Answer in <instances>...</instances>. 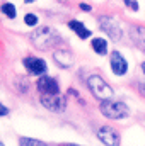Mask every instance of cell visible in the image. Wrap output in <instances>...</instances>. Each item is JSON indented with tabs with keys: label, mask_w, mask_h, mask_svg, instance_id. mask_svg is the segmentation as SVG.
<instances>
[{
	"label": "cell",
	"mask_w": 145,
	"mask_h": 146,
	"mask_svg": "<svg viewBox=\"0 0 145 146\" xmlns=\"http://www.w3.org/2000/svg\"><path fill=\"white\" fill-rule=\"evenodd\" d=\"M29 41L36 46L38 49L46 51V49H50V48H55L62 39H60L58 33H56L55 29H51V27H48V26H43V27H39V29L33 31V33L29 34Z\"/></svg>",
	"instance_id": "1"
},
{
	"label": "cell",
	"mask_w": 145,
	"mask_h": 146,
	"mask_svg": "<svg viewBox=\"0 0 145 146\" xmlns=\"http://www.w3.org/2000/svg\"><path fill=\"white\" fill-rule=\"evenodd\" d=\"M99 110L103 115H106L108 119H126L130 115V109L125 102H119V100H106V102H101Z\"/></svg>",
	"instance_id": "2"
},
{
	"label": "cell",
	"mask_w": 145,
	"mask_h": 146,
	"mask_svg": "<svg viewBox=\"0 0 145 146\" xmlns=\"http://www.w3.org/2000/svg\"><path fill=\"white\" fill-rule=\"evenodd\" d=\"M87 85H89L92 95L97 97V99L103 100V102H106V100H109V99L113 97V88L109 87L99 75H91L89 80H87Z\"/></svg>",
	"instance_id": "3"
},
{
	"label": "cell",
	"mask_w": 145,
	"mask_h": 146,
	"mask_svg": "<svg viewBox=\"0 0 145 146\" xmlns=\"http://www.w3.org/2000/svg\"><path fill=\"white\" fill-rule=\"evenodd\" d=\"M36 87H38V90L41 92V95H58L60 94V87H58L56 80H53L48 75H43V76L38 78Z\"/></svg>",
	"instance_id": "4"
},
{
	"label": "cell",
	"mask_w": 145,
	"mask_h": 146,
	"mask_svg": "<svg viewBox=\"0 0 145 146\" xmlns=\"http://www.w3.org/2000/svg\"><path fill=\"white\" fill-rule=\"evenodd\" d=\"M99 26H101V29L108 34L111 39H114V41H118V39H121V27H119V24L113 19V17H99Z\"/></svg>",
	"instance_id": "5"
},
{
	"label": "cell",
	"mask_w": 145,
	"mask_h": 146,
	"mask_svg": "<svg viewBox=\"0 0 145 146\" xmlns=\"http://www.w3.org/2000/svg\"><path fill=\"white\" fill-rule=\"evenodd\" d=\"M97 138L101 139V143H104L106 146H119L121 145V138L116 133V129L109 127V126H103L97 129Z\"/></svg>",
	"instance_id": "6"
},
{
	"label": "cell",
	"mask_w": 145,
	"mask_h": 146,
	"mask_svg": "<svg viewBox=\"0 0 145 146\" xmlns=\"http://www.w3.org/2000/svg\"><path fill=\"white\" fill-rule=\"evenodd\" d=\"M41 104L51 112H63L67 107V102L60 94L58 95H41Z\"/></svg>",
	"instance_id": "7"
},
{
	"label": "cell",
	"mask_w": 145,
	"mask_h": 146,
	"mask_svg": "<svg viewBox=\"0 0 145 146\" xmlns=\"http://www.w3.org/2000/svg\"><path fill=\"white\" fill-rule=\"evenodd\" d=\"M109 65H111V70L114 75H125L128 72V63L125 60V56L119 53V51H113L111 56H109Z\"/></svg>",
	"instance_id": "8"
},
{
	"label": "cell",
	"mask_w": 145,
	"mask_h": 146,
	"mask_svg": "<svg viewBox=\"0 0 145 146\" xmlns=\"http://www.w3.org/2000/svg\"><path fill=\"white\" fill-rule=\"evenodd\" d=\"M24 68L28 70V72L31 73V75H39V76H43L44 73H46V63L41 60V58H34V56H28V58H24Z\"/></svg>",
	"instance_id": "9"
},
{
	"label": "cell",
	"mask_w": 145,
	"mask_h": 146,
	"mask_svg": "<svg viewBox=\"0 0 145 146\" xmlns=\"http://www.w3.org/2000/svg\"><path fill=\"white\" fill-rule=\"evenodd\" d=\"M53 58H55L56 65H58V66H63V68L72 66V63H73V56L68 49H56V51L53 53Z\"/></svg>",
	"instance_id": "10"
},
{
	"label": "cell",
	"mask_w": 145,
	"mask_h": 146,
	"mask_svg": "<svg viewBox=\"0 0 145 146\" xmlns=\"http://www.w3.org/2000/svg\"><path fill=\"white\" fill-rule=\"evenodd\" d=\"M130 34H132V39L138 46L145 48V27H142V26H133L130 29Z\"/></svg>",
	"instance_id": "11"
},
{
	"label": "cell",
	"mask_w": 145,
	"mask_h": 146,
	"mask_svg": "<svg viewBox=\"0 0 145 146\" xmlns=\"http://www.w3.org/2000/svg\"><path fill=\"white\" fill-rule=\"evenodd\" d=\"M68 27L72 29L73 33H77V36H80L82 39H87V37L91 36V31L85 29V26L82 22H79V21H70L68 22Z\"/></svg>",
	"instance_id": "12"
},
{
	"label": "cell",
	"mask_w": 145,
	"mask_h": 146,
	"mask_svg": "<svg viewBox=\"0 0 145 146\" xmlns=\"http://www.w3.org/2000/svg\"><path fill=\"white\" fill-rule=\"evenodd\" d=\"M91 48L94 49V53H97V54H101V56L108 53V42H106V39H103V37H94L92 42H91Z\"/></svg>",
	"instance_id": "13"
},
{
	"label": "cell",
	"mask_w": 145,
	"mask_h": 146,
	"mask_svg": "<svg viewBox=\"0 0 145 146\" xmlns=\"http://www.w3.org/2000/svg\"><path fill=\"white\" fill-rule=\"evenodd\" d=\"M19 146H48L46 143L33 138H19Z\"/></svg>",
	"instance_id": "14"
},
{
	"label": "cell",
	"mask_w": 145,
	"mask_h": 146,
	"mask_svg": "<svg viewBox=\"0 0 145 146\" xmlns=\"http://www.w3.org/2000/svg\"><path fill=\"white\" fill-rule=\"evenodd\" d=\"M0 9H2V12H3L9 19H15V14H17V12H15V5H14V3H3Z\"/></svg>",
	"instance_id": "15"
},
{
	"label": "cell",
	"mask_w": 145,
	"mask_h": 146,
	"mask_svg": "<svg viewBox=\"0 0 145 146\" xmlns=\"http://www.w3.org/2000/svg\"><path fill=\"white\" fill-rule=\"evenodd\" d=\"M24 22H26L28 26H36L38 17L34 15V14H26V15H24Z\"/></svg>",
	"instance_id": "16"
},
{
	"label": "cell",
	"mask_w": 145,
	"mask_h": 146,
	"mask_svg": "<svg viewBox=\"0 0 145 146\" xmlns=\"http://www.w3.org/2000/svg\"><path fill=\"white\" fill-rule=\"evenodd\" d=\"M125 5H128L130 9H133V10H138V2H125Z\"/></svg>",
	"instance_id": "17"
},
{
	"label": "cell",
	"mask_w": 145,
	"mask_h": 146,
	"mask_svg": "<svg viewBox=\"0 0 145 146\" xmlns=\"http://www.w3.org/2000/svg\"><path fill=\"white\" fill-rule=\"evenodd\" d=\"M7 114H9V109L0 102V117H3V115H7Z\"/></svg>",
	"instance_id": "18"
},
{
	"label": "cell",
	"mask_w": 145,
	"mask_h": 146,
	"mask_svg": "<svg viewBox=\"0 0 145 146\" xmlns=\"http://www.w3.org/2000/svg\"><path fill=\"white\" fill-rule=\"evenodd\" d=\"M79 7H80L82 10H85V12H89V10H91V5H87V3H80Z\"/></svg>",
	"instance_id": "19"
},
{
	"label": "cell",
	"mask_w": 145,
	"mask_h": 146,
	"mask_svg": "<svg viewBox=\"0 0 145 146\" xmlns=\"http://www.w3.org/2000/svg\"><path fill=\"white\" fill-rule=\"evenodd\" d=\"M138 87H140V92L145 95V83H138Z\"/></svg>",
	"instance_id": "20"
},
{
	"label": "cell",
	"mask_w": 145,
	"mask_h": 146,
	"mask_svg": "<svg viewBox=\"0 0 145 146\" xmlns=\"http://www.w3.org/2000/svg\"><path fill=\"white\" fill-rule=\"evenodd\" d=\"M142 72L145 73V61H144V63H142Z\"/></svg>",
	"instance_id": "21"
},
{
	"label": "cell",
	"mask_w": 145,
	"mask_h": 146,
	"mask_svg": "<svg viewBox=\"0 0 145 146\" xmlns=\"http://www.w3.org/2000/svg\"><path fill=\"white\" fill-rule=\"evenodd\" d=\"M65 146H77V145H65Z\"/></svg>",
	"instance_id": "22"
},
{
	"label": "cell",
	"mask_w": 145,
	"mask_h": 146,
	"mask_svg": "<svg viewBox=\"0 0 145 146\" xmlns=\"http://www.w3.org/2000/svg\"><path fill=\"white\" fill-rule=\"evenodd\" d=\"M0 146H3V143H0Z\"/></svg>",
	"instance_id": "23"
}]
</instances>
